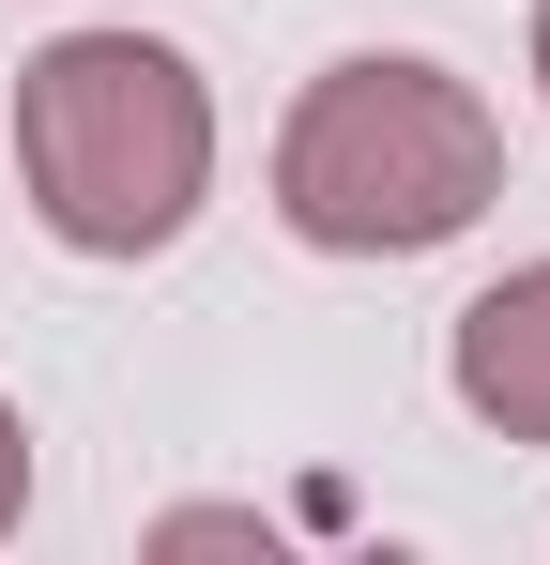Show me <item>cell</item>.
<instances>
[{"instance_id": "5", "label": "cell", "mask_w": 550, "mask_h": 565, "mask_svg": "<svg viewBox=\"0 0 550 565\" xmlns=\"http://www.w3.org/2000/svg\"><path fill=\"white\" fill-rule=\"evenodd\" d=\"M536 93H550V0H536Z\"/></svg>"}, {"instance_id": "3", "label": "cell", "mask_w": 550, "mask_h": 565, "mask_svg": "<svg viewBox=\"0 0 550 565\" xmlns=\"http://www.w3.org/2000/svg\"><path fill=\"white\" fill-rule=\"evenodd\" d=\"M444 382H458V413H474V428L550 444V260H520V276H489L474 306H458Z\"/></svg>"}, {"instance_id": "4", "label": "cell", "mask_w": 550, "mask_h": 565, "mask_svg": "<svg viewBox=\"0 0 550 565\" xmlns=\"http://www.w3.org/2000/svg\"><path fill=\"white\" fill-rule=\"evenodd\" d=\"M15 504H31V428H15V397H0V535H15Z\"/></svg>"}, {"instance_id": "1", "label": "cell", "mask_w": 550, "mask_h": 565, "mask_svg": "<svg viewBox=\"0 0 550 565\" xmlns=\"http://www.w3.org/2000/svg\"><path fill=\"white\" fill-rule=\"evenodd\" d=\"M15 169L77 260H154L214 184V93L154 31H62L15 77Z\"/></svg>"}, {"instance_id": "2", "label": "cell", "mask_w": 550, "mask_h": 565, "mask_svg": "<svg viewBox=\"0 0 550 565\" xmlns=\"http://www.w3.org/2000/svg\"><path fill=\"white\" fill-rule=\"evenodd\" d=\"M505 199V122L444 62H321L275 138V214L321 260H413Z\"/></svg>"}]
</instances>
